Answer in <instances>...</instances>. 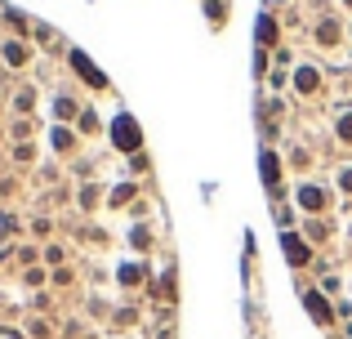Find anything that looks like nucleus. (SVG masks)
Instances as JSON below:
<instances>
[{
    "instance_id": "nucleus-4",
    "label": "nucleus",
    "mask_w": 352,
    "mask_h": 339,
    "mask_svg": "<svg viewBox=\"0 0 352 339\" xmlns=\"http://www.w3.org/2000/svg\"><path fill=\"white\" fill-rule=\"evenodd\" d=\"M308 308H312V313H317V317H321V322H326V317H330V308H326V304H321V299H308Z\"/></svg>"
},
{
    "instance_id": "nucleus-5",
    "label": "nucleus",
    "mask_w": 352,
    "mask_h": 339,
    "mask_svg": "<svg viewBox=\"0 0 352 339\" xmlns=\"http://www.w3.org/2000/svg\"><path fill=\"white\" fill-rule=\"evenodd\" d=\"M263 179H267V183L276 179V161H272V157H263Z\"/></svg>"
},
{
    "instance_id": "nucleus-2",
    "label": "nucleus",
    "mask_w": 352,
    "mask_h": 339,
    "mask_svg": "<svg viewBox=\"0 0 352 339\" xmlns=\"http://www.w3.org/2000/svg\"><path fill=\"white\" fill-rule=\"evenodd\" d=\"M72 63H76V67H80V76H85L89 85H103V76H98V67H94V63L85 58V54H72Z\"/></svg>"
},
{
    "instance_id": "nucleus-6",
    "label": "nucleus",
    "mask_w": 352,
    "mask_h": 339,
    "mask_svg": "<svg viewBox=\"0 0 352 339\" xmlns=\"http://www.w3.org/2000/svg\"><path fill=\"white\" fill-rule=\"evenodd\" d=\"M348 5H352V0H348Z\"/></svg>"
},
{
    "instance_id": "nucleus-3",
    "label": "nucleus",
    "mask_w": 352,
    "mask_h": 339,
    "mask_svg": "<svg viewBox=\"0 0 352 339\" xmlns=\"http://www.w3.org/2000/svg\"><path fill=\"white\" fill-rule=\"evenodd\" d=\"M285 250H290V259H294V263H303V259H308V250H303V245L294 241V237H290V241H285Z\"/></svg>"
},
{
    "instance_id": "nucleus-1",
    "label": "nucleus",
    "mask_w": 352,
    "mask_h": 339,
    "mask_svg": "<svg viewBox=\"0 0 352 339\" xmlns=\"http://www.w3.org/2000/svg\"><path fill=\"white\" fill-rule=\"evenodd\" d=\"M112 134H116L120 148H134V143H138V130H134V121H129V116H120V121L112 125Z\"/></svg>"
}]
</instances>
